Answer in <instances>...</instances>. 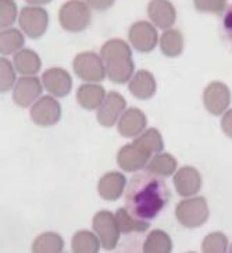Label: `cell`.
<instances>
[{
    "label": "cell",
    "mask_w": 232,
    "mask_h": 253,
    "mask_svg": "<svg viewBox=\"0 0 232 253\" xmlns=\"http://www.w3.org/2000/svg\"><path fill=\"white\" fill-rule=\"evenodd\" d=\"M170 191L161 177L148 171L136 174L128 182L125 209L138 220H153L167 206Z\"/></svg>",
    "instance_id": "6da1fadb"
},
{
    "label": "cell",
    "mask_w": 232,
    "mask_h": 253,
    "mask_svg": "<svg viewBox=\"0 0 232 253\" xmlns=\"http://www.w3.org/2000/svg\"><path fill=\"white\" fill-rule=\"evenodd\" d=\"M100 57L106 66V75L114 84H125L134 74L132 52L122 39H110L100 49Z\"/></svg>",
    "instance_id": "7a4b0ae2"
},
{
    "label": "cell",
    "mask_w": 232,
    "mask_h": 253,
    "mask_svg": "<svg viewBox=\"0 0 232 253\" xmlns=\"http://www.w3.org/2000/svg\"><path fill=\"white\" fill-rule=\"evenodd\" d=\"M92 14L89 6L81 0H68L60 7L59 23L63 30L78 34L89 27Z\"/></svg>",
    "instance_id": "3957f363"
},
{
    "label": "cell",
    "mask_w": 232,
    "mask_h": 253,
    "mask_svg": "<svg viewBox=\"0 0 232 253\" xmlns=\"http://www.w3.org/2000/svg\"><path fill=\"white\" fill-rule=\"evenodd\" d=\"M210 211L207 201L203 196L181 201L175 208L178 223L187 228H197L209 220Z\"/></svg>",
    "instance_id": "277c9868"
},
{
    "label": "cell",
    "mask_w": 232,
    "mask_h": 253,
    "mask_svg": "<svg viewBox=\"0 0 232 253\" xmlns=\"http://www.w3.org/2000/svg\"><path fill=\"white\" fill-rule=\"evenodd\" d=\"M92 227H93L95 234L98 235L100 245L103 246L106 251H113L117 248L121 231L118 228L116 216L112 211H107V210L98 211L93 217Z\"/></svg>",
    "instance_id": "5b68a950"
},
{
    "label": "cell",
    "mask_w": 232,
    "mask_h": 253,
    "mask_svg": "<svg viewBox=\"0 0 232 253\" xmlns=\"http://www.w3.org/2000/svg\"><path fill=\"white\" fill-rule=\"evenodd\" d=\"M75 75L83 81L100 82L106 78V66L102 57L95 52H82L73 61Z\"/></svg>",
    "instance_id": "8992f818"
},
{
    "label": "cell",
    "mask_w": 232,
    "mask_h": 253,
    "mask_svg": "<svg viewBox=\"0 0 232 253\" xmlns=\"http://www.w3.org/2000/svg\"><path fill=\"white\" fill-rule=\"evenodd\" d=\"M18 24L24 34H27L31 39H39L47 31L49 14L45 8L39 6H28L21 8L18 14Z\"/></svg>",
    "instance_id": "52a82bcc"
},
{
    "label": "cell",
    "mask_w": 232,
    "mask_h": 253,
    "mask_svg": "<svg viewBox=\"0 0 232 253\" xmlns=\"http://www.w3.org/2000/svg\"><path fill=\"white\" fill-rule=\"evenodd\" d=\"M30 116L37 126H56L61 119V104L50 95L42 96L31 107Z\"/></svg>",
    "instance_id": "ba28073f"
},
{
    "label": "cell",
    "mask_w": 232,
    "mask_h": 253,
    "mask_svg": "<svg viewBox=\"0 0 232 253\" xmlns=\"http://www.w3.org/2000/svg\"><path fill=\"white\" fill-rule=\"evenodd\" d=\"M43 84L35 75H23L13 88V102L18 107H28L42 95Z\"/></svg>",
    "instance_id": "9c48e42d"
},
{
    "label": "cell",
    "mask_w": 232,
    "mask_h": 253,
    "mask_svg": "<svg viewBox=\"0 0 232 253\" xmlns=\"http://www.w3.org/2000/svg\"><path fill=\"white\" fill-rule=\"evenodd\" d=\"M231 103V90L223 82H211L203 92V104L213 116L227 112Z\"/></svg>",
    "instance_id": "30bf717a"
},
{
    "label": "cell",
    "mask_w": 232,
    "mask_h": 253,
    "mask_svg": "<svg viewBox=\"0 0 232 253\" xmlns=\"http://www.w3.org/2000/svg\"><path fill=\"white\" fill-rule=\"evenodd\" d=\"M128 38H129L131 45L141 53L152 52L156 47L158 41L156 28L146 21L132 24L128 31Z\"/></svg>",
    "instance_id": "8fae6325"
},
{
    "label": "cell",
    "mask_w": 232,
    "mask_h": 253,
    "mask_svg": "<svg viewBox=\"0 0 232 253\" xmlns=\"http://www.w3.org/2000/svg\"><path fill=\"white\" fill-rule=\"evenodd\" d=\"M150 156L152 153L132 142L121 148L117 155V163L121 167V170L135 172L146 167V164L149 163Z\"/></svg>",
    "instance_id": "7c38bea8"
},
{
    "label": "cell",
    "mask_w": 232,
    "mask_h": 253,
    "mask_svg": "<svg viewBox=\"0 0 232 253\" xmlns=\"http://www.w3.org/2000/svg\"><path fill=\"white\" fill-rule=\"evenodd\" d=\"M42 84L45 89L56 97H66L73 89V78L68 71L59 67L46 70L42 75Z\"/></svg>",
    "instance_id": "4fadbf2b"
},
{
    "label": "cell",
    "mask_w": 232,
    "mask_h": 253,
    "mask_svg": "<svg viewBox=\"0 0 232 253\" xmlns=\"http://www.w3.org/2000/svg\"><path fill=\"white\" fill-rule=\"evenodd\" d=\"M125 107H127V102L121 93L118 92L107 93L98 112L99 124L106 128L113 126L117 123L118 117L124 113Z\"/></svg>",
    "instance_id": "5bb4252c"
},
{
    "label": "cell",
    "mask_w": 232,
    "mask_h": 253,
    "mask_svg": "<svg viewBox=\"0 0 232 253\" xmlns=\"http://www.w3.org/2000/svg\"><path fill=\"white\" fill-rule=\"evenodd\" d=\"M174 186L182 198H191L202 188V175L195 167H182L174 175Z\"/></svg>",
    "instance_id": "9a60e30c"
},
{
    "label": "cell",
    "mask_w": 232,
    "mask_h": 253,
    "mask_svg": "<svg viewBox=\"0 0 232 253\" xmlns=\"http://www.w3.org/2000/svg\"><path fill=\"white\" fill-rule=\"evenodd\" d=\"M148 15L156 27L168 30L175 23L177 11L170 0H150L148 4Z\"/></svg>",
    "instance_id": "2e32d148"
},
{
    "label": "cell",
    "mask_w": 232,
    "mask_h": 253,
    "mask_svg": "<svg viewBox=\"0 0 232 253\" xmlns=\"http://www.w3.org/2000/svg\"><path fill=\"white\" fill-rule=\"evenodd\" d=\"M148 124V119L145 113L138 107H129L124 110L118 121V132L124 138H135L142 134Z\"/></svg>",
    "instance_id": "e0dca14e"
},
{
    "label": "cell",
    "mask_w": 232,
    "mask_h": 253,
    "mask_svg": "<svg viewBox=\"0 0 232 253\" xmlns=\"http://www.w3.org/2000/svg\"><path fill=\"white\" fill-rule=\"evenodd\" d=\"M125 185H127V179L124 177V174L110 171L105 174L99 181L98 192L105 201L114 202L120 199L125 189Z\"/></svg>",
    "instance_id": "ac0fdd59"
},
{
    "label": "cell",
    "mask_w": 232,
    "mask_h": 253,
    "mask_svg": "<svg viewBox=\"0 0 232 253\" xmlns=\"http://www.w3.org/2000/svg\"><path fill=\"white\" fill-rule=\"evenodd\" d=\"M156 80L152 73L146 70H141L131 78L128 89L139 100H149L150 97L155 96L156 93Z\"/></svg>",
    "instance_id": "d6986e66"
},
{
    "label": "cell",
    "mask_w": 232,
    "mask_h": 253,
    "mask_svg": "<svg viewBox=\"0 0 232 253\" xmlns=\"http://www.w3.org/2000/svg\"><path fill=\"white\" fill-rule=\"evenodd\" d=\"M105 88L98 84H83L77 90V102L85 110H95L103 103Z\"/></svg>",
    "instance_id": "ffe728a7"
},
{
    "label": "cell",
    "mask_w": 232,
    "mask_h": 253,
    "mask_svg": "<svg viewBox=\"0 0 232 253\" xmlns=\"http://www.w3.org/2000/svg\"><path fill=\"white\" fill-rule=\"evenodd\" d=\"M13 66L15 71L21 75H35L42 67V60L37 52L31 49H21L15 53Z\"/></svg>",
    "instance_id": "44dd1931"
},
{
    "label": "cell",
    "mask_w": 232,
    "mask_h": 253,
    "mask_svg": "<svg viewBox=\"0 0 232 253\" xmlns=\"http://www.w3.org/2000/svg\"><path fill=\"white\" fill-rule=\"evenodd\" d=\"M178 162L170 153H156V156H153L149 160V163L146 164V169L150 174H155L157 177L165 178V177H171L172 174L177 170Z\"/></svg>",
    "instance_id": "7402d4cb"
},
{
    "label": "cell",
    "mask_w": 232,
    "mask_h": 253,
    "mask_svg": "<svg viewBox=\"0 0 232 253\" xmlns=\"http://www.w3.org/2000/svg\"><path fill=\"white\" fill-rule=\"evenodd\" d=\"M25 45L23 32L17 28H6L0 31V54L10 56L21 50Z\"/></svg>",
    "instance_id": "603a6c76"
},
{
    "label": "cell",
    "mask_w": 232,
    "mask_h": 253,
    "mask_svg": "<svg viewBox=\"0 0 232 253\" xmlns=\"http://www.w3.org/2000/svg\"><path fill=\"white\" fill-rule=\"evenodd\" d=\"M160 50L165 57H178L184 52V37L178 30L164 31L160 38Z\"/></svg>",
    "instance_id": "cb8c5ba5"
},
{
    "label": "cell",
    "mask_w": 232,
    "mask_h": 253,
    "mask_svg": "<svg viewBox=\"0 0 232 253\" xmlns=\"http://www.w3.org/2000/svg\"><path fill=\"white\" fill-rule=\"evenodd\" d=\"M64 251V239L56 232H43L32 244L34 253H60Z\"/></svg>",
    "instance_id": "d4e9b609"
},
{
    "label": "cell",
    "mask_w": 232,
    "mask_h": 253,
    "mask_svg": "<svg viewBox=\"0 0 232 253\" xmlns=\"http://www.w3.org/2000/svg\"><path fill=\"white\" fill-rule=\"evenodd\" d=\"M172 251V241L170 235L161 230L150 231L143 242L145 253H170Z\"/></svg>",
    "instance_id": "484cf974"
},
{
    "label": "cell",
    "mask_w": 232,
    "mask_h": 253,
    "mask_svg": "<svg viewBox=\"0 0 232 253\" xmlns=\"http://www.w3.org/2000/svg\"><path fill=\"white\" fill-rule=\"evenodd\" d=\"M71 249L74 253H98L100 251V241L98 235L90 231H78L71 239Z\"/></svg>",
    "instance_id": "4316f807"
},
{
    "label": "cell",
    "mask_w": 232,
    "mask_h": 253,
    "mask_svg": "<svg viewBox=\"0 0 232 253\" xmlns=\"http://www.w3.org/2000/svg\"><path fill=\"white\" fill-rule=\"evenodd\" d=\"M118 228L122 234H131V232H145L149 228V221H142L134 217L125 208H120L114 214Z\"/></svg>",
    "instance_id": "83f0119b"
},
{
    "label": "cell",
    "mask_w": 232,
    "mask_h": 253,
    "mask_svg": "<svg viewBox=\"0 0 232 253\" xmlns=\"http://www.w3.org/2000/svg\"><path fill=\"white\" fill-rule=\"evenodd\" d=\"M134 142L136 145L142 146L143 149L148 150L152 155L153 153H160L164 148V142H163L161 134L158 132V129H156V128H149V129L143 131L142 134L139 135Z\"/></svg>",
    "instance_id": "f1b7e54d"
},
{
    "label": "cell",
    "mask_w": 232,
    "mask_h": 253,
    "mask_svg": "<svg viewBox=\"0 0 232 253\" xmlns=\"http://www.w3.org/2000/svg\"><path fill=\"white\" fill-rule=\"evenodd\" d=\"M202 251L204 253H224L228 251V238L223 232H211L203 239Z\"/></svg>",
    "instance_id": "f546056e"
},
{
    "label": "cell",
    "mask_w": 232,
    "mask_h": 253,
    "mask_svg": "<svg viewBox=\"0 0 232 253\" xmlns=\"http://www.w3.org/2000/svg\"><path fill=\"white\" fill-rule=\"evenodd\" d=\"M15 84V68L6 57H0V93L13 89Z\"/></svg>",
    "instance_id": "4dcf8cb0"
},
{
    "label": "cell",
    "mask_w": 232,
    "mask_h": 253,
    "mask_svg": "<svg viewBox=\"0 0 232 253\" xmlns=\"http://www.w3.org/2000/svg\"><path fill=\"white\" fill-rule=\"evenodd\" d=\"M17 3L14 0H0V30L10 28L17 20Z\"/></svg>",
    "instance_id": "1f68e13d"
},
{
    "label": "cell",
    "mask_w": 232,
    "mask_h": 253,
    "mask_svg": "<svg viewBox=\"0 0 232 253\" xmlns=\"http://www.w3.org/2000/svg\"><path fill=\"white\" fill-rule=\"evenodd\" d=\"M193 4L200 13L220 14L227 7V0H193Z\"/></svg>",
    "instance_id": "d6a6232c"
},
{
    "label": "cell",
    "mask_w": 232,
    "mask_h": 253,
    "mask_svg": "<svg viewBox=\"0 0 232 253\" xmlns=\"http://www.w3.org/2000/svg\"><path fill=\"white\" fill-rule=\"evenodd\" d=\"M223 28H224V34L227 39L232 43V4L225 11L224 20H223Z\"/></svg>",
    "instance_id": "836d02e7"
},
{
    "label": "cell",
    "mask_w": 232,
    "mask_h": 253,
    "mask_svg": "<svg viewBox=\"0 0 232 253\" xmlns=\"http://www.w3.org/2000/svg\"><path fill=\"white\" fill-rule=\"evenodd\" d=\"M90 8L96 11H105L114 4V0H83Z\"/></svg>",
    "instance_id": "e575fe53"
},
{
    "label": "cell",
    "mask_w": 232,
    "mask_h": 253,
    "mask_svg": "<svg viewBox=\"0 0 232 253\" xmlns=\"http://www.w3.org/2000/svg\"><path fill=\"white\" fill-rule=\"evenodd\" d=\"M221 128L227 136L232 138V110H228L221 119Z\"/></svg>",
    "instance_id": "d590c367"
},
{
    "label": "cell",
    "mask_w": 232,
    "mask_h": 253,
    "mask_svg": "<svg viewBox=\"0 0 232 253\" xmlns=\"http://www.w3.org/2000/svg\"><path fill=\"white\" fill-rule=\"evenodd\" d=\"M28 4L31 6H40V4H47V3H50L52 0H25Z\"/></svg>",
    "instance_id": "8d00e7d4"
},
{
    "label": "cell",
    "mask_w": 232,
    "mask_h": 253,
    "mask_svg": "<svg viewBox=\"0 0 232 253\" xmlns=\"http://www.w3.org/2000/svg\"><path fill=\"white\" fill-rule=\"evenodd\" d=\"M230 252H232V244H231V248H230Z\"/></svg>",
    "instance_id": "74e56055"
}]
</instances>
